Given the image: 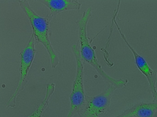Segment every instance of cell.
I'll use <instances>...</instances> for the list:
<instances>
[{"label":"cell","instance_id":"1","mask_svg":"<svg viewBox=\"0 0 157 117\" xmlns=\"http://www.w3.org/2000/svg\"><path fill=\"white\" fill-rule=\"evenodd\" d=\"M91 17H92V8H89L84 11L82 17L75 21L78 26V44H79L81 59L82 61L89 64L91 66L93 67L106 82L109 83L110 85L115 86L117 89L122 88L128 84V81L115 79L104 71L97 59L94 50L90 45V42H89V39L87 37V27Z\"/></svg>","mask_w":157,"mask_h":117},{"label":"cell","instance_id":"2","mask_svg":"<svg viewBox=\"0 0 157 117\" xmlns=\"http://www.w3.org/2000/svg\"><path fill=\"white\" fill-rule=\"evenodd\" d=\"M18 3L29 20L33 30L32 33L35 37V43L36 44H41L45 47L50 57L51 67L56 69L59 64V59L50 39L52 35L50 24L54 17L50 14L46 17L38 15L32 8L29 1L22 0L18 1Z\"/></svg>","mask_w":157,"mask_h":117},{"label":"cell","instance_id":"3","mask_svg":"<svg viewBox=\"0 0 157 117\" xmlns=\"http://www.w3.org/2000/svg\"><path fill=\"white\" fill-rule=\"evenodd\" d=\"M72 53L76 61V75L73 83L70 99V110L66 117H73L81 111L86 100V93L84 87V64L81 57L79 44L72 47Z\"/></svg>","mask_w":157,"mask_h":117},{"label":"cell","instance_id":"4","mask_svg":"<svg viewBox=\"0 0 157 117\" xmlns=\"http://www.w3.org/2000/svg\"><path fill=\"white\" fill-rule=\"evenodd\" d=\"M36 50L35 48V39L34 35H32L29 39L28 44L20 54V79L18 84L13 94L8 99L6 107L7 108H15L17 105V99L20 93L25 89L28 83V75L35 59Z\"/></svg>","mask_w":157,"mask_h":117},{"label":"cell","instance_id":"5","mask_svg":"<svg viewBox=\"0 0 157 117\" xmlns=\"http://www.w3.org/2000/svg\"><path fill=\"white\" fill-rule=\"evenodd\" d=\"M117 88L110 85L104 92L96 96H86L85 103L77 117H101L109 109L113 93Z\"/></svg>","mask_w":157,"mask_h":117},{"label":"cell","instance_id":"6","mask_svg":"<svg viewBox=\"0 0 157 117\" xmlns=\"http://www.w3.org/2000/svg\"><path fill=\"white\" fill-rule=\"evenodd\" d=\"M114 23L126 45L130 49V50L132 52L135 58V62L136 66H137V68L146 77L148 81L150 89L153 98V102H157V91L156 89V83L157 81V71L151 69L145 59L141 56H140V54H138L135 51V50L130 45L128 41H127L126 36L122 32L119 25L117 24V23L116 21H114Z\"/></svg>","mask_w":157,"mask_h":117},{"label":"cell","instance_id":"7","mask_svg":"<svg viewBox=\"0 0 157 117\" xmlns=\"http://www.w3.org/2000/svg\"><path fill=\"white\" fill-rule=\"evenodd\" d=\"M45 5L53 17L66 11L75 10L79 11L81 4L77 0H40L36 1Z\"/></svg>","mask_w":157,"mask_h":117},{"label":"cell","instance_id":"8","mask_svg":"<svg viewBox=\"0 0 157 117\" xmlns=\"http://www.w3.org/2000/svg\"><path fill=\"white\" fill-rule=\"evenodd\" d=\"M156 111L157 102L140 103L116 117H153Z\"/></svg>","mask_w":157,"mask_h":117},{"label":"cell","instance_id":"9","mask_svg":"<svg viewBox=\"0 0 157 117\" xmlns=\"http://www.w3.org/2000/svg\"><path fill=\"white\" fill-rule=\"evenodd\" d=\"M56 89V84L54 83H48L46 85V92L44 100L36 110L28 117H44L45 111L47 109L51 98L53 96Z\"/></svg>","mask_w":157,"mask_h":117}]
</instances>
